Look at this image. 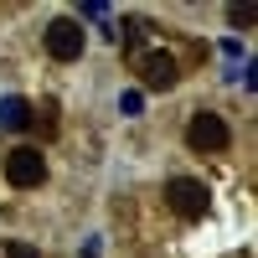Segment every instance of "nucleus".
I'll return each instance as SVG.
<instances>
[{"instance_id":"9d476101","label":"nucleus","mask_w":258,"mask_h":258,"mask_svg":"<svg viewBox=\"0 0 258 258\" xmlns=\"http://www.w3.org/2000/svg\"><path fill=\"white\" fill-rule=\"evenodd\" d=\"M83 258H98V253H93V248H88V253H83Z\"/></svg>"},{"instance_id":"6e6552de","label":"nucleus","mask_w":258,"mask_h":258,"mask_svg":"<svg viewBox=\"0 0 258 258\" xmlns=\"http://www.w3.org/2000/svg\"><path fill=\"white\" fill-rule=\"evenodd\" d=\"M119 109H124V114H129V119H135V114H140V109H145V93H140V88H129V93H124V98H119Z\"/></svg>"},{"instance_id":"f03ea898","label":"nucleus","mask_w":258,"mask_h":258,"mask_svg":"<svg viewBox=\"0 0 258 258\" xmlns=\"http://www.w3.org/2000/svg\"><path fill=\"white\" fill-rule=\"evenodd\" d=\"M186 145L202 150V155H217V150L232 145V129H227L222 114H191V124H186Z\"/></svg>"},{"instance_id":"1a4fd4ad","label":"nucleus","mask_w":258,"mask_h":258,"mask_svg":"<svg viewBox=\"0 0 258 258\" xmlns=\"http://www.w3.org/2000/svg\"><path fill=\"white\" fill-rule=\"evenodd\" d=\"M0 253H6V258H41L31 243H6V248H0Z\"/></svg>"},{"instance_id":"423d86ee","label":"nucleus","mask_w":258,"mask_h":258,"mask_svg":"<svg viewBox=\"0 0 258 258\" xmlns=\"http://www.w3.org/2000/svg\"><path fill=\"white\" fill-rule=\"evenodd\" d=\"M31 114H36V103H26L21 93L0 98V129H11V135H21V129H31Z\"/></svg>"},{"instance_id":"20e7f679","label":"nucleus","mask_w":258,"mask_h":258,"mask_svg":"<svg viewBox=\"0 0 258 258\" xmlns=\"http://www.w3.org/2000/svg\"><path fill=\"white\" fill-rule=\"evenodd\" d=\"M165 202H170L176 217H202L212 197H207V186H202L197 176H170V181H165Z\"/></svg>"},{"instance_id":"7ed1b4c3","label":"nucleus","mask_w":258,"mask_h":258,"mask_svg":"<svg viewBox=\"0 0 258 258\" xmlns=\"http://www.w3.org/2000/svg\"><path fill=\"white\" fill-rule=\"evenodd\" d=\"M83 47H88V36H83V21H73V16L47 21V52H52L57 62H78Z\"/></svg>"},{"instance_id":"39448f33","label":"nucleus","mask_w":258,"mask_h":258,"mask_svg":"<svg viewBox=\"0 0 258 258\" xmlns=\"http://www.w3.org/2000/svg\"><path fill=\"white\" fill-rule=\"evenodd\" d=\"M135 68H140V83H145V88H155V93L176 88V78H181V68H176V57H170V52H140Z\"/></svg>"},{"instance_id":"0eeeda50","label":"nucleus","mask_w":258,"mask_h":258,"mask_svg":"<svg viewBox=\"0 0 258 258\" xmlns=\"http://www.w3.org/2000/svg\"><path fill=\"white\" fill-rule=\"evenodd\" d=\"M253 16H258V11L248 6V0H243V6H227V21H232L238 31H248V26H253Z\"/></svg>"},{"instance_id":"f257e3e1","label":"nucleus","mask_w":258,"mask_h":258,"mask_svg":"<svg viewBox=\"0 0 258 258\" xmlns=\"http://www.w3.org/2000/svg\"><path fill=\"white\" fill-rule=\"evenodd\" d=\"M6 181H11L16 191L41 186V181H47V155H41L36 145H16L11 155H6Z\"/></svg>"}]
</instances>
